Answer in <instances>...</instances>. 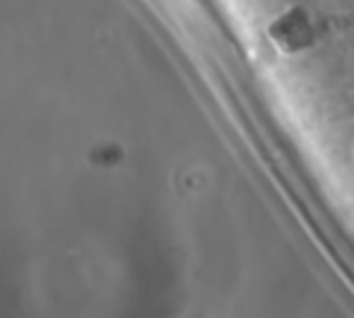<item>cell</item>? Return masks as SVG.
<instances>
[{
	"mask_svg": "<svg viewBox=\"0 0 354 318\" xmlns=\"http://www.w3.org/2000/svg\"><path fill=\"white\" fill-rule=\"evenodd\" d=\"M270 37L272 44H277L282 51L294 53L313 41V29L301 10H287L270 24Z\"/></svg>",
	"mask_w": 354,
	"mask_h": 318,
	"instance_id": "cell-1",
	"label": "cell"
}]
</instances>
